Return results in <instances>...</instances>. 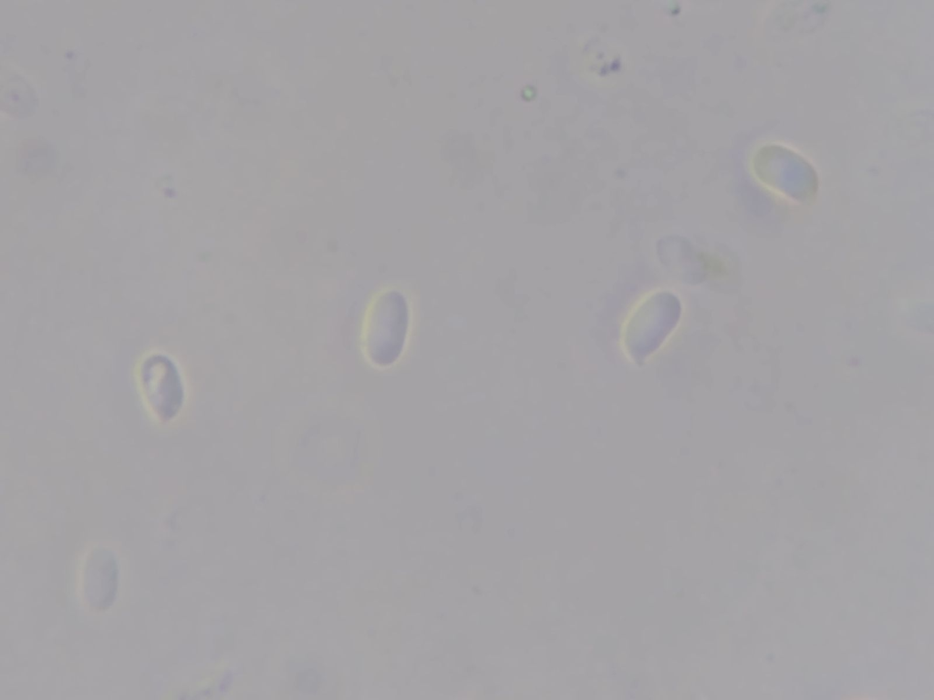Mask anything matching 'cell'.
<instances>
[{
	"label": "cell",
	"mask_w": 934,
	"mask_h": 700,
	"mask_svg": "<svg viewBox=\"0 0 934 700\" xmlns=\"http://www.w3.org/2000/svg\"><path fill=\"white\" fill-rule=\"evenodd\" d=\"M409 325L405 297L395 289L385 288L371 298L362 326L366 356L374 365L393 363L402 351Z\"/></svg>",
	"instance_id": "6da1fadb"
},
{
	"label": "cell",
	"mask_w": 934,
	"mask_h": 700,
	"mask_svg": "<svg viewBox=\"0 0 934 700\" xmlns=\"http://www.w3.org/2000/svg\"><path fill=\"white\" fill-rule=\"evenodd\" d=\"M140 389L144 399L160 420L171 419L180 410L183 389L173 364L164 356H151L141 367Z\"/></svg>",
	"instance_id": "7a4b0ae2"
}]
</instances>
